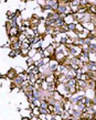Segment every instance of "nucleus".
<instances>
[{
    "label": "nucleus",
    "instance_id": "nucleus-7",
    "mask_svg": "<svg viewBox=\"0 0 96 120\" xmlns=\"http://www.w3.org/2000/svg\"><path fill=\"white\" fill-rule=\"evenodd\" d=\"M92 101L94 102V104H96V95L94 96V97H92Z\"/></svg>",
    "mask_w": 96,
    "mask_h": 120
},
{
    "label": "nucleus",
    "instance_id": "nucleus-2",
    "mask_svg": "<svg viewBox=\"0 0 96 120\" xmlns=\"http://www.w3.org/2000/svg\"><path fill=\"white\" fill-rule=\"evenodd\" d=\"M12 28H13V26H12V22L10 21V20H8V21L6 22V31H7L8 34L10 33V31L12 30Z\"/></svg>",
    "mask_w": 96,
    "mask_h": 120
},
{
    "label": "nucleus",
    "instance_id": "nucleus-10",
    "mask_svg": "<svg viewBox=\"0 0 96 120\" xmlns=\"http://www.w3.org/2000/svg\"><path fill=\"white\" fill-rule=\"evenodd\" d=\"M29 120H31V119H29Z\"/></svg>",
    "mask_w": 96,
    "mask_h": 120
},
{
    "label": "nucleus",
    "instance_id": "nucleus-3",
    "mask_svg": "<svg viewBox=\"0 0 96 120\" xmlns=\"http://www.w3.org/2000/svg\"><path fill=\"white\" fill-rule=\"evenodd\" d=\"M19 37L18 35H9V43H13V42H18Z\"/></svg>",
    "mask_w": 96,
    "mask_h": 120
},
{
    "label": "nucleus",
    "instance_id": "nucleus-9",
    "mask_svg": "<svg viewBox=\"0 0 96 120\" xmlns=\"http://www.w3.org/2000/svg\"><path fill=\"white\" fill-rule=\"evenodd\" d=\"M22 120H29V118H22Z\"/></svg>",
    "mask_w": 96,
    "mask_h": 120
},
{
    "label": "nucleus",
    "instance_id": "nucleus-6",
    "mask_svg": "<svg viewBox=\"0 0 96 120\" xmlns=\"http://www.w3.org/2000/svg\"><path fill=\"white\" fill-rule=\"evenodd\" d=\"M40 108H43V109H48V108H49V104L45 101V100H41Z\"/></svg>",
    "mask_w": 96,
    "mask_h": 120
},
{
    "label": "nucleus",
    "instance_id": "nucleus-8",
    "mask_svg": "<svg viewBox=\"0 0 96 120\" xmlns=\"http://www.w3.org/2000/svg\"><path fill=\"white\" fill-rule=\"evenodd\" d=\"M93 118H94V119H96V111L94 112V115H93Z\"/></svg>",
    "mask_w": 96,
    "mask_h": 120
},
{
    "label": "nucleus",
    "instance_id": "nucleus-5",
    "mask_svg": "<svg viewBox=\"0 0 96 120\" xmlns=\"http://www.w3.org/2000/svg\"><path fill=\"white\" fill-rule=\"evenodd\" d=\"M76 30V23H70L69 24V32H75Z\"/></svg>",
    "mask_w": 96,
    "mask_h": 120
},
{
    "label": "nucleus",
    "instance_id": "nucleus-4",
    "mask_svg": "<svg viewBox=\"0 0 96 120\" xmlns=\"http://www.w3.org/2000/svg\"><path fill=\"white\" fill-rule=\"evenodd\" d=\"M40 107H34L32 108V116H40Z\"/></svg>",
    "mask_w": 96,
    "mask_h": 120
},
{
    "label": "nucleus",
    "instance_id": "nucleus-1",
    "mask_svg": "<svg viewBox=\"0 0 96 120\" xmlns=\"http://www.w3.org/2000/svg\"><path fill=\"white\" fill-rule=\"evenodd\" d=\"M18 75H19V74L17 73V71H15V68H11V69H9V71H8V73H7V75H6V77H7L8 79L13 80L15 77L18 76Z\"/></svg>",
    "mask_w": 96,
    "mask_h": 120
}]
</instances>
